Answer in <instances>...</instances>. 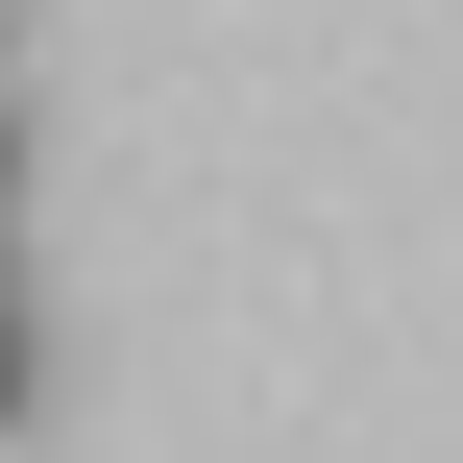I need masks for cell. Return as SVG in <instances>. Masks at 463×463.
<instances>
[{"label": "cell", "mask_w": 463, "mask_h": 463, "mask_svg": "<svg viewBox=\"0 0 463 463\" xmlns=\"http://www.w3.org/2000/svg\"><path fill=\"white\" fill-rule=\"evenodd\" d=\"M49 415V317H24V244H0V439Z\"/></svg>", "instance_id": "obj_1"}]
</instances>
